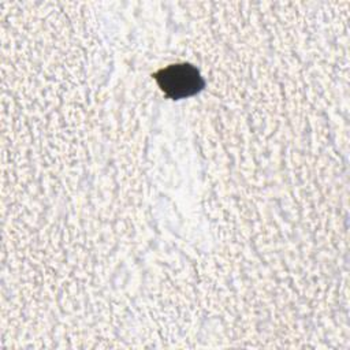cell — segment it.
I'll return each mask as SVG.
<instances>
[{
  "label": "cell",
  "mask_w": 350,
  "mask_h": 350,
  "mask_svg": "<svg viewBox=\"0 0 350 350\" xmlns=\"http://www.w3.org/2000/svg\"><path fill=\"white\" fill-rule=\"evenodd\" d=\"M160 89L171 98H185L196 94L204 86V81L196 67L187 63L171 64L156 72Z\"/></svg>",
  "instance_id": "1"
}]
</instances>
